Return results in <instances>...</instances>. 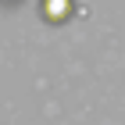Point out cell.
<instances>
[{
	"label": "cell",
	"mask_w": 125,
	"mask_h": 125,
	"mask_svg": "<svg viewBox=\"0 0 125 125\" xmlns=\"http://www.w3.org/2000/svg\"><path fill=\"white\" fill-rule=\"evenodd\" d=\"M75 14V0H39V18L47 25H64Z\"/></svg>",
	"instance_id": "6da1fadb"
}]
</instances>
